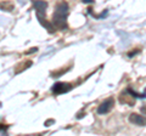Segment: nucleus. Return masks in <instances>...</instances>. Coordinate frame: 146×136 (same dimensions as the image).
Returning <instances> with one entry per match:
<instances>
[{
  "instance_id": "nucleus-10",
  "label": "nucleus",
  "mask_w": 146,
  "mask_h": 136,
  "mask_svg": "<svg viewBox=\"0 0 146 136\" xmlns=\"http://www.w3.org/2000/svg\"><path fill=\"white\" fill-rule=\"evenodd\" d=\"M127 91L129 92L130 95H133V96L135 98H146V94H138V92H135L133 89H130V88H128L127 89Z\"/></svg>"
},
{
  "instance_id": "nucleus-12",
  "label": "nucleus",
  "mask_w": 146,
  "mask_h": 136,
  "mask_svg": "<svg viewBox=\"0 0 146 136\" xmlns=\"http://www.w3.org/2000/svg\"><path fill=\"white\" fill-rule=\"evenodd\" d=\"M139 51H140V50H136V51H134V52H129V53H128V56H129V57H133L135 53H138Z\"/></svg>"
},
{
  "instance_id": "nucleus-7",
  "label": "nucleus",
  "mask_w": 146,
  "mask_h": 136,
  "mask_svg": "<svg viewBox=\"0 0 146 136\" xmlns=\"http://www.w3.org/2000/svg\"><path fill=\"white\" fill-rule=\"evenodd\" d=\"M36 18H38V21L40 22V24H42L44 28H46V30L49 32V33H54V32H55V27H54V24L51 23V22H48L46 20H45V16L36 15Z\"/></svg>"
},
{
  "instance_id": "nucleus-2",
  "label": "nucleus",
  "mask_w": 146,
  "mask_h": 136,
  "mask_svg": "<svg viewBox=\"0 0 146 136\" xmlns=\"http://www.w3.org/2000/svg\"><path fill=\"white\" fill-rule=\"evenodd\" d=\"M72 84L70 83H63V81H58V83L54 84L52 88H51V91L55 95H61V94H66L68 91L72 90Z\"/></svg>"
},
{
  "instance_id": "nucleus-14",
  "label": "nucleus",
  "mask_w": 146,
  "mask_h": 136,
  "mask_svg": "<svg viewBox=\"0 0 146 136\" xmlns=\"http://www.w3.org/2000/svg\"><path fill=\"white\" fill-rule=\"evenodd\" d=\"M82 1L85 4H90V3H94V0H82Z\"/></svg>"
},
{
  "instance_id": "nucleus-8",
  "label": "nucleus",
  "mask_w": 146,
  "mask_h": 136,
  "mask_svg": "<svg viewBox=\"0 0 146 136\" xmlns=\"http://www.w3.org/2000/svg\"><path fill=\"white\" fill-rule=\"evenodd\" d=\"M15 5L11 1H0V10L5 11V12H12Z\"/></svg>"
},
{
  "instance_id": "nucleus-3",
  "label": "nucleus",
  "mask_w": 146,
  "mask_h": 136,
  "mask_svg": "<svg viewBox=\"0 0 146 136\" xmlns=\"http://www.w3.org/2000/svg\"><path fill=\"white\" fill-rule=\"evenodd\" d=\"M113 105H115V100H113V97L106 98L105 101H102L100 103V106L98 107V113L99 114H106V113H108L113 108Z\"/></svg>"
},
{
  "instance_id": "nucleus-5",
  "label": "nucleus",
  "mask_w": 146,
  "mask_h": 136,
  "mask_svg": "<svg viewBox=\"0 0 146 136\" xmlns=\"http://www.w3.org/2000/svg\"><path fill=\"white\" fill-rule=\"evenodd\" d=\"M119 102L122 105H128V106H133L135 103V97L133 95H130L129 92L127 91H123L121 95H119Z\"/></svg>"
},
{
  "instance_id": "nucleus-13",
  "label": "nucleus",
  "mask_w": 146,
  "mask_h": 136,
  "mask_svg": "<svg viewBox=\"0 0 146 136\" xmlns=\"http://www.w3.org/2000/svg\"><path fill=\"white\" fill-rule=\"evenodd\" d=\"M35 51H38V49H36V48H33V49H31L29 51H27L26 53H32V52H35Z\"/></svg>"
},
{
  "instance_id": "nucleus-9",
  "label": "nucleus",
  "mask_w": 146,
  "mask_h": 136,
  "mask_svg": "<svg viewBox=\"0 0 146 136\" xmlns=\"http://www.w3.org/2000/svg\"><path fill=\"white\" fill-rule=\"evenodd\" d=\"M32 65H33V62H32V61H26V62L20 63V65L16 67V69H15V74L21 73V72L23 71V69H27V68H29Z\"/></svg>"
},
{
  "instance_id": "nucleus-6",
  "label": "nucleus",
  "mask_w": 146,
  "mask_h": 136,
  "mask_svg": "<svg viewBox=\"0 0 146 136\" xmlns=\"http://www.w3.org/2000/svg\"><path fill=\"white\" fill-rule=\"evenodd\" d=\"M129 121L131 124H135L139 126H145L146 125V117L136 114V113H131L129 116Z\"/></svg>"
},
{
  "instance_id": "nucleus-4",
  "label": "nucleus",
  "mask_w": 146,
  "mask_h": 136,
  "mask_svg": "<svg viewBox=\"0 0 146 136\" xmlns=\"http://www.w3.org/2000/svg\"><path fill=\"white\" fill-rule=\"evenodd\" d=\"M33 9L35 10L36 15L45 16L48 9V3L45 0H33Z\"/></svg>"
},
{
  "instance_id": "nucleus-1",
  "label": "nucleus",
  "mask_w": 146,
  "mask_h": 136,
  "mask_svg": "<svg viewBox=\"0 0 146 136\" xmlns=\"http://www.w3.org/2000/svg\"><path fill=\"white\" fill-rule=\"evenodd\" d=\"M68 13H70V7H68V4L66 1H60L56 5L52 13V22L55 28L57 29H67L68 24H67V17Z\"/></svg>"
},
{
  "instance_id": "nucleus-11",
  "label": "nucleus",
  "mask_w": 146,
  "mask_h": 136,
  "mask_svg": "<svg viewBox=\"0 0 146 136\" xmlns=\"http://www.w3.org/2000/svg\"><path fill=\"white\" fill-rule=\"evenodd\" d=\"M140 112L143 113L144 116H146V105H144V106H141V107H140Z\"/></svg>"
}]
</instances>
